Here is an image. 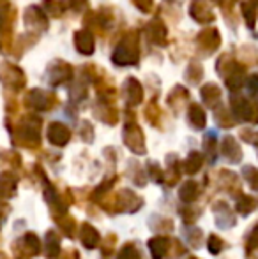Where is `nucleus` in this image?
<instances>
[{"mask_svg":"<svg viewBox=\"0 0 258 259\" xmlns=\"http://www.w3.org/2000/svg\"><path fill=\"white\" fill-rule=\"evenodd\" d=\"M237 208L241 213H249V211H253L256 208V201L251 196H241V199H239V203H237Z\"/></svg>","mask_w":258,"mask_h":259,"instance_id":"1","label":"nucleus"},{"mask_svg":"<svg viewBox=\"0 0 258 259\" xmlns=\"http://www.w3.org/2000/svg\"><path fill=\"white\" fill-rule=\"evenodd\" d=\"M210 250H212L214 254H217L221 250V240L216 238V236H212V238H210Z\"/></svg>","mask_w":258,"mask_h":259,"instance_id":"5","label":"nucleus"},{"mask_svg":"<svg viewBox=\"0 0 258 259\" xmlns=\"http://www.w3.org/2000/svg\"><path fill=\"white\" fill-rule=\"evenodd\" d=\"M256 245H258V224H256V228L253 229L251 235H249V240H248V250H253Z\"/></svg>","mask_w":258,"mask_h":259,"instance_id":"4","label":"nucleus"},{"mask_svg":"<svg viewBox=\"0 0 258 259\" xmlns=\"http://www.w3.org/2000/svg\"><path fill=\"white\" fill-rule=\"evenodd\" d=\"M76 45H78V50L80 52H83V53H92V50H94V41H92V37H90L89 34L85 32V41H83V37H82V34H78L76 35Z\"/></svg>","mask_w":258,"mask_h":259,"instance_id":"2","label":"nucleus"},{"mask_svg":"<svg viewBox=\"0 0 258 259\" xmlns=\"http://www.w3.org/2000/svg\"><path fill=\"white\" fill-rule=\"evenodd\" d=\"M244 177L248 178L249 185H251L253 189H258V171L256 169H253V167H246Z\"/></svg>","mask_w":258,"mask_h":259,"instance_id":"3","label":"nucleus"}]
</instances>
